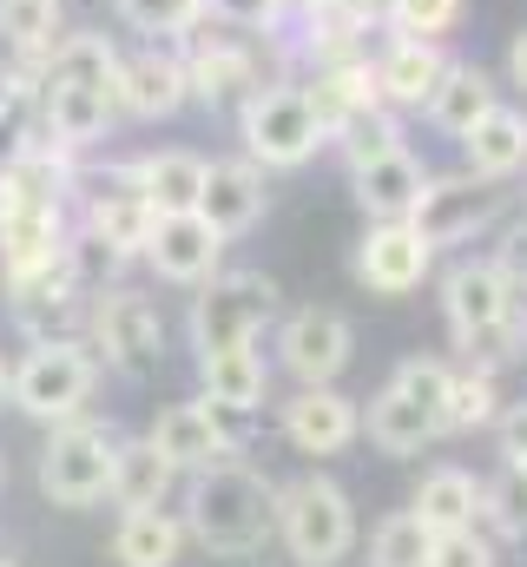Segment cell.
<instances>
[{
	"label": "cell",
	"mask_w": 527,
	"mask_h": 567,
	"mask_svg": "<svg viewBox=\"0 0 527 567\" xmlns=\"http://www.w3.org/2000/svg\"><path fill=\"white\" fill-rule=\"evenodd\" d=\"M185 535L211 561H251L264 542L277 535V488L264 482L251 462L198 468L192 488H185Z\"/></svg>",
	"instance_id": "obj_1"
},
{
	"label": "cell",
	"mask_w": 527,
	"mask_h": 567,
	"mask_svg": "<svg viewBox=\"0 0 527 567\" xmlns=\"http://www.w3.org/2000/svg\"><path fill=\"white\" fill-rule=\"evenodd\" d=\"M442 310H448V330L455 343L475 357V363H502L521 350V317H515V284L502 278L495 258H468L442 278Z\"/></svg>",
	"instance_id": "obj_2"
},
{
	"label": "cell",
	"mask_w": 527,
	"mask_h": 567,
	"mask_svg": "<svg viewBox=\"0 0 527 567\" xmlns=\"http://www.w3.org/2000/svg\"><path fill=\"white\" fill-rule=\"evenodd\" d=\"M93 390H100V357H93V343L40 337V343L20 357V370H13V383H7V403H13L20 416H33V423H73V416L93 403Z\"/></svg>",
	"instance_id": "obj_3"
},
{
	"label": "cell",
	"mask_w": 527,
	"mask_h": 567,
	"mask_svg": "<svg viewBox=\"0 0 527 567\" xmlns=\"http://www.w3.org/2000/svg\"><path fill=\"white\" fill-rule=\"evenodd\" d=\"M277 542L297 567H343L356 548V508L330 475L277 488Z\"/></svg>",
	"instance_id": "obj_4"
},
{
	"label": "cell",
	"mask_w": 527,
	"mask_h": 567,
	"mask_svg": "<svg viewBox=\"0 0 527 567\" xmlns=\"http://www.w3.org/2000/svg\"><path fill=\"white\" fill-rule=\"evenodd\" d=\"M113 455L120 435L106 423H53L46 449H40V495L53 508H93L113 495Z\"/></svg>",
	"instance_id": "obj_5"
},
{
	"label": "cell",
	"mask_w": 527,
	"mask_h": 567,
	"mask_svg": "<svg viewBox=\"0 0 527 567\" xmlns=\"http://www.w3.org/2000/svg\"><path fill=\"white\" fill-rule=\"evenodd\" d=\"M277 310V284L264 271H231V278H211L205 297L192 303V350L211 357V350H238V343H258L264 323Z\"/></svg>",
	"instance_id": "obj_6"
},
{
	"label": "cell",
	"mask_w": 527,
	"mask_h": 567,
	"mask_svg": "<svg viewBox=\"0 0 527 567\" xmlns=\"http://www.w3.org/2000/svg\"><path fill=\"white\" fill-rule=\"evenodd\" d=\"M93 350H106V363L120 377H132V383L152 377L165 363V317H158V303L138 297V290H100V303H93Z\"/></svg>",
	"instance_id": "obj_7"
},
{
	"label": "cell",
	"mask_w": 527,
	"mask_h": 567,
	"mask_svg": "<svg viewBox=\"0 0 527 567\" xmlns=\"http://www.w3.org/2000/svg\"><path fill=\"white\" fill-rule=\"evenodd\" d=\"M323 133L330 126L303 86H270V93H251V106H245V145L258 165H303L323 145Z\"/></svg>",
	"instance_id": "obj_8"
},
{
	"label": "cell",
	"mask_w": 527,
	"mask_h": 567,
	"mask_svg": "<svg viewBox=\"0 0 527 567\" xmlns=\"http://www.w3.org/2000/svg\"><path fill=\"white\" fill-rule=\"evenodd\" d=\"M350 350H356V330L343 310H290L283 330H277V357L297 383H337L350 370Z\"/></svg>",
	"instance_id": "obj_9"
},
{
	"label": "cell",
	"mask_w": 527,
	"mask_h": 567,
	"mask_svg": "<svg viewBox=\"0 0 527 567\" xmlns=\"http://www.w3.org/2000/svg\"><path fill=\"white\" fill-rule=\"evenodd\" d=\"M152 435V449L178 468V475H198V468H218V462H231L238 455V435H231V423L198 396V403H172L158 423L145 429Z\"/></svg>",
	"instance_id": "obj_10"
},
{
	"label": "cell",
	"mask_w": 527,
	"mask_h": 567,
	"mask_svg": "<svg viewBox=\"0 0 527 567\" xmlns=\"http://www.w3.org/2000/svg\"><path fill=\"white\" fill-rule=\"evenodd\" d=\"M495 205H502V198H495L488 178H475V172H468V178H428V185H422V205H415L409 225L442 251V245L475 238V231L495 218Z\"/></svg>",
	"instance_id": "obj_11"
},
{
	"label": "cell",
	"mask_w": 527,
	"mask_h": 567,
	"mask_svg": "<svg viewBox=\"0 0 527 567\" xmlns=\"http://www.w3.org/2000/svg\"><path fill=\"white\" fill-rule=\"evenodd\" d=\"M283 435H290V449H303V455H343V449L363 435V416H356V403H350L337 383H303V390L283 403Z\"/></svg>",
	"instance_id": "obj_12"
},
{
	"label": "cell",
	"mask_w": 527,
	"mask_h": 567,
	"mask_svg": "<svg viewBox=\"0 0 527 567\" xmlns=\"http://www.w3.org/2000/svg\"><path fill=\"white\" fill-rule=\"evenodd\" d=\"M428 258H435V245H428L409 218H395V225H376V231L363 238L356 278L370 284L376 297H409L415 284L428 278Z\"/></svg>",
	"instance_id": "obj_13"
},
{
	"label": "cell",
	"mask_w": 527,
	"mask_h": 567,
	"mask_svg": "<svg viewBox=\"0 0 527 567\" xmlns=\"http://www.w3.org/2000/svg\"><path fill=\"white\" fill-rule=\"evenodd\" d=\"M218 251H225V238H218L211 218H198V212H172V218H158L152 238H145V258H152V271L165 284H205L218 271Z\"/></svg>",
	"instance_id": "obj_14"
},
{
	"label": "cell",
	"mask_w": 527,
	"mask_h": 567,
	"mask_svg": "<svg viewBox=\"0 0 527 567\" xmlns=\"http://www.w3.org/2000/svg\"><path fill=\"white\" fill-rule=\"evenodd\" d=\"M152 225H158V212H152V198H145V185H138V165H132V172H106V178L93 185V198H86V231H100L106 245H120L132 258V251H145Z\"/></svg>",
	"instance_id": "obj_15"
},
{
	"label": "cell",
	"mask_w": 527,
	"mask_h": 567,
	"mask_svg": "<svg viewBox=\"0 0 527 567\" xmlns=\"http://www.w3.org/2000/svg\"><path fill=\"white\" fill-rule=\"evenodd\" d=\"M198 377H205V403H211L218 416H258L264 396H270V370H264L258 343L198 357Z\"/></svg>",
	"instance_id": "obj_16"
},
{
	"label": "cell",
	"mask_w": 527,
	"mask_h": 567,
	"mask_svg": "<svg viewBox=\"0 0 527 567\" xmlns=\"http://www.w3.org/2000/svg\"><path fill=\"white\" fill-rule=\"evenodd\" d=\"M185 515L172 508H126L113 528V561L120 567H178L185 561Z\"/></svg>",
	"instance_id": "obj_17"
},
{
	"label": "cell",
	"mask_w": 527,
	"mask_h": 567,
	"mask_svg": "<svg viewBox=\"0 0 527 567\" xmlns=\"http://www.w3.org/2000/svg\"><path fill=\"white\" fill-rule=\"evenodd\" d=\"M422 165L409 158V152H383V158H370V165H356V205L376 218V225H395V218H415V205H422Z\"/></svg>",
	"instance_id": "obj_18"
},
{
	"label": "cell",
	"mask_w": 527,
	"mask_h": 567,
	"mask_svg": "<svg viewBox=\"0 0 527 567\" xmlns=\"http://www.w3.org/2000/svg\"><path fill=\"white\" fill-rule=\"evenodd\" d=\"M198 218H211L218 238H238L264 218V178L258 165H211L205 172V198H198Z\"/></svg>",
	"instance_id": "obj_19"
},
{
	"label": "cell",
	"mask_w": 527,
	"mask_h": 567,
	"mask_svg": "<svg viewBox=\"0 0 527 567\" xmlns=\"http://www.w3.org/2000/svg\"><path fill=\"white\" fill-rule=\"evenodd\" d=\"M185 93H192V80H185V66L165 60V53H138V60H126V66H120V86H113V100H126L138 120L178 113Z\"/></svg>",
	"instance_id": "obj_20"
},
{
	"label": "cell",
	"mask_w": 527,
	"mask_h": 567,
	"mask_svg": "<svg viewBox=\"0 0 527 567\" xmlns=\"http://www.w3.org/2000/svg\"><path fill=\"white\" fill-rule=\"evenodd\" d=\"M66 251V218L60 205H20L13 218H0V271H27Z\"/></svg>",
	"instance_id": "obj_21"
},
{
	"label": "cell",
	"mask_w": 527,
	"mask_h": 567,
	"mask_svg": "<svg viewBox=\"0 0 527 567\" xmlns=\"http://www.w3.org/2000/svg\"><path fill=\"white\" fill-rule=\"evenodd\" d=\"M172 482H178V468L152 449V435L120 442V455H113V502L120 508H165Z\"/></svg>",
	"instance_id": "obj_22"
},
{
	"label": "cell",
	"mask_w": 527,
	"mask_h": 567,
	"mask_svg": "<svg viewBox=\"0 0 527 567\" xmlns=\"http://www.w3.org/2000/svg\"><path fill=\"white\" fill-rule=\"evenodd\" d=\"M205 172H211V165H205L198 152H158V158L138 165V185H145V198H152V212L172 218V212H198Z\"/></svg>",
	"instance_id": "obj_23"
},
{
	"label": "cell",
	"mask_w": 527,
	"mask_h": 567,
	"mask_svg": "<svg viewBox=\"0 0 527 567\" xmlns=\"http://www.w3.org/2000/svg\"><path fill=\"white\" fill-rule=\"evenodd\" d=\"M409 508H415L422 528H435V535H448V528H475V515H482V482L462 475V468H435V475H422V488H415Z\"/></svg>",
	"instance_id": "obj_24"
},
{
	"label": "cell",
	"mask_w": 527,
	"mask_h": 567,
	"mask_svg": "<svg viewBox=\"0 0 527 567\" xmlns=\"http://www.w3.org/2000/svg\"><path fill=\"white\" fill-rule=\"evenodd\" d=\"M435 435H442V423H435L415 396H402L395 383L370 403V442H376L383 455H422Z\"/></svg>",
	"instance_id": "obj_25"
},
{
	"label": "cell",
	"mask_w": 527,
	"mask_h": 567,
	"mask_svg": "<svg viewBox=\"0 0 527 567\" xmlns=\"http://www.w3.org/2000/svg\"><path fill=\"white\" fill-rule=\"evenodd\" d=\"M462 145H468V172L475 178H508L515 165H527V120L495 106L488 120H475V133Z\"/></svg>",
	"instance_id": "obj_26"
},
{
	"label": "cell",
	"mask_w": 527,
	"mask_h": 567,
	"mask_svg": "<svg viewBox=\"0 0 527 567\" xmlns=\"http://www.w3.org/2000/svg\"><path fill=\"white\" fill-rule=\"evenodd\" d=\"M113 120V86H46V126L60 145H93Z\"/></svg>",
	"instance_id": "obj_27"
},
{
	"label": "cell",
	"mask_w": 527,
	"mask_h": 567,
	"mask_svg": "<svg viewBox=\"0 0 527 567\" xmlns=\"http://www.w3.org/2000/svg\"><path fill=\"white\" fill-rule=\"evenodd\" d=\"M428 113H435V126H442V133L468 140V133H475V120H488V113H495V86H488V73H482V66H448V73H442V86H435V100H428Z\"/></svg>",
	"instance_id": "obj_28"
},
{
	"label": "cell",
	"mask_w": 527,
	"mask_h": 567,
	"mask_svg": "<svg viewBox=\"0 0 527 567\" xmlns=\"http://www.w3.org/2000/svg\"><path fill=\"white\" fill-rule=\"evenodd\" d=\"M442 53L428 47V40H395L390 47V60L376 66V86L390 93V100H402V106H422V100H435V86H442Z\"/></svg>",
	"instance_id": "obj_29"
},
{
	"label": "cell",
	"mask_w": 527,
	"mask_h": 567,
	"mask_svg": "<svg viewBox=\"0 0 527 567\" xmlns=\"http://www.w3.org/2000/svg\"><path fill=\"white\" fill-rule=\"evenodd\" d=\"M46 86H120V60L100 33H73V40L53 47Z\"/></svg>",
	"instance_id": "obj_30"
},
{
	"label": "cell",
	"mask_w": 527,
	"mask_h": 567,
	"mask_svg": "<svg viewBox=\"0 0 527 567\" xmlns=\"http://www.w3.org/2000/svg\"><path fill=\"white\" fill-rule=\"evenodd\" d=\"M428 555H435V528H422L415 508L383 515L370 535V567H428Z\"/></svg>",
	"instance_id": "obj_31"
},
{
	"label": "cell",
	"mask_w": 527,
	"mask_h": 567,
	"mask_svg": "<svg viewBox=\"0 0 527 567\" xmlns=\"http://www.w3.org/2000/svg\"><path fill=\"white\" fill-rule=\"evenodd\" d=\"M495 370L488 363H468V370H455L448 377V403H442V429H455V435H468V429L495 423Z\"/></svg>",
	"instance_id": "obj_32"
},
{
	"label": "cell",
	"mask_w": 527,
	"mask_h": 567,
	"mask_svg": "<svg viewBox=\"0 0 527 567\" xmlns=\"http://www.w3.org/2000/svg\"><path fill=\"white\" fill-rule=\"evenodd\" d=\"M60 33V0H0V40L13 53H40Z\"/></svg>",
	"instance_id": "obj_33"
},
{
	"label": "cell",
	"mask_w": 527,
	"mask_h": 567,
	"mask_svg": "<svg viewBox=\"0 0 527 567\" xmlns=\"http://www.w3.org/2000/svg\"><path fill=\"white\" fill-rule=\"evenodd\" d=\"M482 515L502 528V535H527V468H502L495 482H482Z\"/></svg>",
	"instance_id": "obj_34"
},
{
	"label": "cell",
	"mask_w": 527,
	"mask_h": 567,
	"mask_svg": "<svg viewBox=\"0 0 527 567\" xmlns=\"http://www.w3.org/2000/svg\"><path fill=\"white\" fill-rule=\"evenodd\" d=\"M448 377H455L448 363H435V357H409V363L395 370L390 383L402 390V396H415V403H422V410L442 423V403H448Z\"/></svg>",
	"instance_id": "obj_35"
},
{
	"label": "cell",
	"mask_w": 527,
	"mask_h": 567,
	"mask_svg": "<svg viewBox=\"0 0 527 567\" xmlns=\"http://www.w3.org/2000/svg\"><path fill=\"white\" fill-rule=\"evenodd\" d=\"M185 80H192L198 100H231L238 86H251V60H245V53H205Z\"/></svg>",
	"instance_id": "obj_36"
},
{
	"label": "cell",
	"mask_w": 527,
	"mask_h": 567,
	"mask_svg": "<svg viewBox=\"0 0 527 567\" xmlns=\"http://www.w3.org/2000/svg\"><path fill=\"white\" fill-rule=\"evenodd\" d=\"M343 133H350V165H370L383 152H402V133L383 113H356V120H343Z\"/></svg>",
	"instance_id": "obj_37"
},
{
	"label": "cell",
	"mask_w": 527,
	"mask_h": 567,
	"mask_svg": "<svg viewBox=\"0 0 527 567\" xmlns=\"http://www.w3.org/2000/svg\"><path fill=\"white\" fill-rule=\"evenodd\" d=\"M120 13L138 33H178L198 20V0H120Z\"/></svg>",
	"instance_id": "obj_38"
},
{
	"label": "cell",
	"mask_w": 527,
	"mask_h": 567,
	"mask_svg": "<svg viewBox=\"0 0 527 567\" xmlns=\"http://www.w3.org/2000/svg\"><path fill=\"white\" fill-rule=\"evenodd\" d=\"M428 567H495V542L482 528H448V535H435Z\"/></svg>",
	"instance_id": "obj_39"
},
{
	"label": "cell",
	"mask_w": 527,
	"mask_h": 567,
	"mask_svg": "<svg viewBox=\"0 0 527 567\" xmlns=\"http://www.w3.org/2000/svg\"><path fill=\"white\" fill-rule=\"evenodd\" d=\"M390 13L409 40H428V33H442L462 13V0H390Z\"/></svg>",
	"instance_id": "obj_40"
},
{
	"label": "cell",
	"mask_w": 527,
	"mask_h": 567,
	"mask_svg": "<svg viewBox=\"0 0 527 567\" xmlns=\"http://www.w3.org/2000/svg\"><path fill=\"white\" fill-rule=\"evenodd\" d=\"M495 265H502V278L515 284V290L527 284V225H515V231H508V245L495 251Z\"/></svg>",
	"instance_id": "obj_41"
},
{
	"label": "cell",
	"mask_w": 527,
	"mask_h": 567,
	"mask_svg": "<svg viewBox=\"0 0 527 567\" xmlns=\"http://www.w3.org/2000/svg\"><path fill=\"white\" fill-rule=\"evenodd\" d=\"M502 455H508L515 468H527V403H515V410L502 416Z\"/></svg>",
	"instance_id": "obj_42"
},
{
	"label": "cell",
	"mask_w": 527,
	"mask_h": 567,
	"mask_svg": "<svg viewBox=\"0 0 527 567\" xmlns=\"http://www.w3.org/2000/svg\"><path fill=\"white\" fill-rule=\"evenodd\" d=\"M508 73H515V86H527V33L515 40V53H508Z\"/></svg>",
	"instance_id": "obj_43"
},
{
	"label": "cell",
	"mask_w": 527,
	"mask_h": 567,
	"mask_svg": "<svg viewBox=\"0 0 527 567\" xmlns=\"http://www.w3.org/2000/svg\"><path fill=\"white\" fill-rule=\"evenodd\" d=\"M7 383H13V370H7V363H0V403H7Z\"/></svg>",
	"instance_id": "obj_44"
},
{
	"label": "cell",
	"mask_w": 527,
	"mask_h": 567,
	"mask_svg": "<svg viewBox=\"0 0 527 567\" xmlns=\"http://www.w3.org/2000/svg\"><path fill=\"white\" fill-rule=\"evenodd\" d=\"M0 488H7V455H0Z\"/></svg>",
	"instance_id": "obj_45"
},
{
	"label": "cell",
	"mask_w": 527,
	"mask_h": 567,
	"mask_svg": "<svg viewBox=\"0 0 527 567\" xmlns=\"http://www.w3.org/2000/svg\"><path fill=\"white\" fill-rule=\"evenodd\" d=\"M521 343H527V323H521Z\"/></svg>",
	"instance_id": "obj_46"
},
{
	"label": "cell",
	"mask_w": 527,
	"mask_h": 567,
	"mask_svg": "<svg viewBox=\"0 0 527 567\" xmlns=\"http://www.w3.org/2000/svg\"><path fill=\"white\" fill-rule=\"evenodd\" d=\"M0 567H13V561H0Z\"/></svg>",
	"instance_id": "obj_47"
},
{
	"label": "cell",
	"mask_w": 527,
	"mask_h": 567,
	"mask_svg": "<svg viewBox=\"0 0 527 567\" xmlns=\"http://www.w3.org/2000/svg\"><path fill=\"white\" fill-rule=\"evenodd\" d=\"M264 7H270V0H264Z\"/></svg>",
	"instance_id": "obj_48"
}]
</instances>
